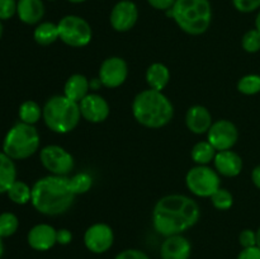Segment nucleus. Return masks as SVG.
<instances>
[{"instance_id": "21", "label": "nucleus", "mask_w": 260, "mask_h": 259, "mask_svg": "<svg viewBox=\"0 0 260 259\" xmlns=\"http://www.w3.org/2000/svg\"><path fill=\"white\" fill-rule=\"evenodd\" d=\"M170 80V71L167 65L161 62H155L149 66L146 71V81L150 89L162 91L167 88Z\"/></svg>"}, {"instance_id": "4", "label": "nucleus", "mask_w": 260, "mask_h": 259, "mask_svg": "<svg viewBox=\"0 0 260 259\" xmlns=\"http://www.w3.org/2000/svg\"><path fill=\"white\" fill-rule=\"evenodd\" d=\"M178 27L190 36H201L210 28L212 22V7L210 0H177L168 10Z\"/></svg>"}, {"instance_id": "45", "label": "nucleus", "mask_w": 260, "mask_h": 259, "mask_svg": "<svg viewBox=\"0 0 260 259\" xmlns=\"http://www.w3.org/2000/svg\"><path fill=\"white\" fill-rule=\"evenodd\" d=\"M50 2H55V0H50Z\"/></svg>"}, {"instance_id": "1", "label": "nucleus", "mask_w": 260, "mask_h": 259, "mask_svg": "<svg viewBox=\"0 0 260 259\" xmlns=\"http://www.w3.org/2000/svg\"><path fill=\"white\" fill-rule=\"evenodd\" d=\"M201 208L185 195H168L160 198L152 211V226L162 236L179 235L198 222Z\"/></svg>"}, {"instance_id": "44", "label": "nucleus", "mask_w": 260, "mask_h": 259, "mask_svg": "<svg viewBox=\"0 0 260 259\" xmlns=\"http://www.w3.org/2000/svg\"><path fill=\"white\" fill-rule=\"evenodd\" d=\"M3 32H4V28H3V23H2V20H0V38H2Z\"/></svg>"}, {"instance_id": "8", "label": "nucleus", "mask_w": 260, "mask_h": 259, "mask_svg": "<svg viewBox=\"0 0 260 259\" xmlns=\"http://www.w3.org/2000/svg\"><path fill=\"white\" fill-rule=\"evenodd\" d=\"M185 184L189 192L197 197L211 198V196L221 188L220 174L207 165H197L187 173Z\"/></svg>"}, {"instance_id": "31", "label": "nucleus", "mask_w": 260, "mask_h": 259, "mask_svg": "<svg viewBox=\"0 0 260 259\" xmlns=\"http://www.w3.org/2000/svg\"><path fill=\"white\" fill-rule=\"evenodd\" d=\"M241 46L244 50L249 53H255L260 51V32L256 28L248 30L243 36L241 40Z\"/></svg>"}, {"instance_id": "35", "label": "nucleus", "mask_w": 260, "mask_h": 259, "mask_svg": "<svg viewBox=\"0 0 260 259\" xmlns=\"http://www.w3.org/2000/svg\"><path fill=\"white\" fill-rule=\"evenodd\" d=\"M114 259H150L145 251L139 250V249H126L117 254Z\"/></svg>"}, {"instance_id": "5", "label": "nucleus", "mask_w": 260, "mask_h": 259, "mask_svg": "<svg viewBox=\"0 0 260 259\" xmlns=\"http://www.w3.org/2000/svg\"><path fill=\"white\" fill-rule=\"evenodd\" d=\"M46 126L56 134H68L76 128L81 118L79 103L65 95H53L42 108Z\"/></svg>"}, {"instance_id": "30", "label": "nucleus", "mask_w": 260, "mask_h": 259, "mask_svg": "<svg viewBox=\"0 0 260 259\" xmlns=\"http://www.w3.org/2000/svg\"><path fill=\"white\" fill-rule=\"evenodd\" d=\"M211 202L213 207L220 211H228L234 205V196L230 190L225 188H218L212 196H211Z\"/></svg>"}, {"instance_id": "29", "label": "nucleus", "mask_w": 260, "mask_h": 259, "mask_svg": "<svg viewBox=\"0 0 260 259\" xmlns=\"http://www.w3.org/2000/svg\"><path fill=\"white\" fill-rule=\"evenodd\" d=\"M19 228V220L12 212L0 213V236L3 239L14 235Z\"/></svg>"}, {"instance_id": "11", "label": "nucleus", "mask_w": 260, "mask_h": 259, "mask_svg": "<svg viewBox=\"0 0 260 259\" xmlns=\"http://www.w3.org/2000/svg\"><path fill=\"white\" fill-rule=\"evenodd\" d=\"M114 241L113 230L104 222L93 223L84 234V244L86 249L94 254H103L112 248Z\"/></svg>"}, {"instance_id": "14", "label": "nucleus", "mask_w": 260, "mask_h": 259, "mask_svg": "<svg viewBox=\"0 0 260 259\" xmlns=\"http://www.w3.org/2000/svg\"><path fill=\"white\" fill-rule=\"evenodd\" d=\"M79 107H80L81 117L91 123H101L106 121L111 112L108 102L95 93H89L79 103Z\"/></svg>"}, {"instance_id": "26", "label": "nucleus", "mask_w": 260, "mask_h": 259, "mask_svg": "<svg viewBox=\"0 0 260 259\" xmlns=\"http://www.w3.org/2000/svg\"><path fill=\"white\" fill-rule=\"evenodd\" d=\"M18 114H19L20 122L35 126L42 117V108H41L37 102L25 101L20 104Z\"/></svg>"}, {"instance_id": "42", "label": "nucleus", "mask_w": 260, "mask_h": 259, "mask_svg": "<svg viewBox=\"0 0 260 259\" xmlns=\"http://www.w3.org/2000/svg\"><path fill=\"white\" fill-rule=\"evenodd\" d=\"M256 246L260 248V228L258 229V231H256Z\"/></svg>"}, {"instance_id": "33", "label": "nucleus", "mask_w": 260, "mask_h": 259, "mask_svg": "<svg viewBox=\"0 0 260 259\" xmlns=\"http://www.w3.org/2000/svg\"><path fill=\"white\" fill-rule=\"evenodd\" d=\"M233 4L240 13H253L260 8V0H233Z\"/></svg>"}, {"instance_id": "12", "label": "nucleus", "mask_w": 260, "mask_h": 259, "mask_svg": "<svg viewBox=\"0 0 260 259\" xmlns=\"http://www.w3.org/2000/svg\"><path fill=\"white\" fill-rule=\"evenodd\" d=\"M128 76V66L123 58L112 56L102 62L99 69V80L106 88L114 89L121 86Z\"/></svg>"}, {"instance_id": "7", "label": "nucleus", "mask_w": 260, "mask_h": 259, "mask_svg": "<svg viewBox=\"0 0 260 259\" xmlns=\"http://www.w3.org/2000/svg\"><path fill=\"white\" fill-rule=\"evenodd\" d=\"M60 40L74 48L85 47L93 37L90 24L79 15H66L57 23Z\"/></svg>"}, {"instance_id": "19", "label": "nucleus", "mask_w": 260, "mask_h": 259, "mask_svg": "<svg viewBox=\"0 0 260 259\" xmlns=\"http://www.w3.org/2000/svg\"><path fill=\"white\" fill-rule=\"evenodd\" d=\"M17 14L25 24H40L45 15V4L42 0H18Z\"/></svg>"}, {"instance_id": "20", "label": "nucleus", "mask_w": 260, "mask_h": 259, "mask_svg": "<svg viewBox=\"0 0 260 259\" xmlns=\"http://www.w3.org/2000/svg\"><path fill=\"white\" fill-rule=\"evenodd\" d=\"M89 89H90V81L88 80V78L83 74H74L66 80L63 86V95L76 103H80L89 94Z\"/></svg>"}, {"instance_id": "39", "label": "nucleus", "mask_w": 260, "mask_h": 259, "mask_svg": "<svg viewBox=\"0 0 260 259\" xmlns=\"http://www.w3.org/2000/svg\"><path fill=\"white\" fill-rule=\"evenodd\" d=\"M251 180H253L254 185L260 189V165L254 168L253 172H251Z\"/></svg>"}, {"instance_id": "15", "label": "nucleus", "mask_w": 260, "mask_h": 259, "mask_svg": "<svg viewBox=\"0 0 260 259\" xmlns=\"http://www.w3.org/2000/svg\"><path fill=\"white\" fill-rule=\"evenodd\" d=\"M57 230L48 223H38L33 226L27 235V241L32 249L37 251L50 250L57 244Z\"/></svg>"}, {"instance_id": "2", "label": "nucleus", "mask_w": 260, "mask_h": 259, "mask_svg": "<svg viewBox=\"0 0 260 259\" xmlns=\"http://www.w3.org/2000/svg\"><path fill=\"white\" fill-rule=\"evenodd\" d=\"M75 197L68 177L51 174L33 184L30 203L42 215L58 216L70 210Z\"/></svg>"}, {"instance_id": "6", "label": "nucleus", "mask_w": 260, "mask_h": 259, "mask_svg": "<svg viewBox=\"0 0 260 259\" xmlns=\"http://www.w3.org/2000/svg\"><path fill=\"white\" fill-rule=\"evenodd\" d=\"M41 139L37 128L24 122L15 123L7 132L3 141V152L13 160H24L40 149Z\"/></svg>"}, {"instance_id": "32", "label": "nucleus", "mask_w": 260, "mask_h": 259, "mask_svg": "<svg viewBox=\"0 0 260 259\" xmlns=\"http://www.w3.org/2000/svg\"><path fill=\"white\" fill-rule=\"evenodd\" d=\"M15 0H0V20H8L17 14Z\"/></svg>"}, {"instance_id": "27", "label": "nucleus", "mask_w": 260, "mask_h": 259, "mask_svg": "<svg viewBox=\"0 0 260 259\" xmlns=\"http://www.w3.org/2000/svg\"><path fill=\"white\" fill-rule=\"evenodd\" d=\"M69 183H70V188L74 195H84L88 190H90L91 185H93V178L89 173L81 172L74 177L69 178Z\"/></svg>"}, {"instance_id": "18", "label": "nucleus", "mask_w": 260, "mask_h": 259, "mask_svg": "<svg viewBox=\"0 0 260 259\" xmlns=\"http://www.w3.org/2000/svg\"><path fill=\"white\" fill-rule=\"evenodd\" d=\"M212 123L213 121L210 111L200 104L190 107L185 114V124L188 130L196 135L207 134Z\"/></svg>"}, {"instance_id": "23", "label": "nucleus", "mask_w": 260, "mask_h": 259, "mask_svg": "<svg viewBox=\"0 0 260 259\" xmlns=\"http://www.w3.org/2000/svg\"><path fill=\"white\" fill-rule=\"evenodd\" d=\"M33 38L41 46H50L60 38L57 24L52 22H42L37 24L33 32Z\"/></svg>"}, {"instance_id": "28", "label": "nucleus", "mask_w": 260, "mask_h": 259, "mask_svg": "<svg viewBox=\"0 0 260 259\" xmlns=\"http://www.w3.org/2000/svg\"><path fill=\"white\" fill-rule=\"evenodd\" d=\"M238 90L244 95H255L260 93V75L249 74L243 76L238 83Z\"/></svg>"}, {"instance_id": "43", "label": "nucleus", "mask_w": 260, "mask_h": 259, "mask_svg": "<svg viewBox=\"0 0 260 259\" xmlns=\"http://www.w3.org/2000/svg\"><path fill=\"white\" fill-rule=\"evenodd\" d=\"M68 2L74 3V4H79V3H84V2H86V0H68Z\"/></svg>"}, {"instance_id": "9", "label": "nucleus", "mask_w": 260, "mask_h": 259, "mask_svg": "<svg viewBox=\"0 0 260 259\" xmlns=\"http://www.w3.org/2000/svg\"><path fill=\"white\" fill-rule=\"evenodd\" d=\"M40 160L43 168L52 175L66 177L74 169V157L68 150L58 145H47L40 152Z\"/></svg>"}, {"instance_id": "24", "label": "nucleus", "mask_w": 260, "mask_h": 259, "mask_svg": "<svg viewBox=\"0 0 260 259\" xmlns=\"http://www.w3.org/2000/svg\"><path fill=\"white\" fill-rule=\"evenodd\" d=\"M217 150L212 146L208 141H200L193 146L192 159L197 165H208L215 160Z\"/></svg>"}, {"instance_id": "38", "label": "nucleus", "mask_w": 260, "mask_h": 259, "mask_svg": "<svg viewBox=\"0 0 260 259\" xmlns=\"http://www.w3.org/2000/svg\"><path fill=\"white\" fill-rule=\"evenodd\" d=\"M56 239H57V244H60V245H68L73 241V233L68 229H60V230H57Z\"/></svg>"}, {"instance_id": "34", "label": "nucleus", "mask_w": 260, "mask_h": 259, "mask_svg": "<svg viewBox=\"0 0 260 259\" xmlns=\"http://www.w3.org/2000/svg\"><path fill=\"white\" fill-rule=\"evenodd\" d=\"M239 243L243 246V249L256 246V231L250 230V229L243 230L239 235Z\"/></svg>"}, {"instance_id": "17", "label": "nucleus", "mask_w": 260, "mask_h": 259, "mask_svg": "<svg viewBox=\"0 0 260 259\" xmlns=\"http://www.w3.org/2000/svg\"><path fill=\"white\" fill-rule=\"evenodd\" d=\"M213 164H215V169L218 174L228 178L238 177L243 170V159L238 152L233 151V150L217 151Z\"/></svg>"}, {"instance_id": "41", "label": "nucleus", "mask_w": 260, "mask_h": 259, "mask_svg": "<svg viewBox=\"0 0 260 259\" xmlns=\"http://www.w3.org/2000/svg\"><path fill=\"white\" fill-rule=\"evenodd\" d=\"M3 254H4V244H3V238L0 236V258L3 256Z\"/></svg>"}, {"instance_id": "25", "label": "nucleus", "mask_w": 260, "mask_h": 259, "mask_svg": "<svg viewBox=\"0 0 260 259\" xmlns=\"http://www.w3.org/2000/svg\"><path fill=\"white\" fill-rule=\"evenodd\" d=\"M7 195L15 205H27L32 200V187L22 180H15L8 189Z\"/></svg>"}, {"instance_id": "22", "label": "nucleus", "mask_w": 260, "mask_h": 259, "mask_svg": "<svg viewBox=\"0 0 260 259\" xmlns=\"http://www.w3.org/2000/svg\"><path fill=\"white\" fill-rule=\"evenodd\" d=\"M17 180V168L14 160L5 152H0V195L7 193L10 185Z\"/></svg>"}, {"instance_id": "40", "label": "nucleus", "mask_w": 260, "mask_h": 259, "mask_svg": "<svg viewBox=\"0 0 260 259\" xmlns=\"http://www.w3.org/2000/svg\"><path fill=\"white\" fill-rule=\"evenodd\" d=\"M255 28L260 32V10L258 14H256V18H255Z\"/></svg>"}, {"instance_id": "16", "label": "nucleus", "mask_w": 260, "mask_h": 259, "mask_svg": "<svg viewBox=\"0 0 260 259\" xmlns=\"http://www.w3.org/2000/svg\"><path fill=\"white\" fill-rule=\"evenodd\" d=\"M192 254L190 241L182 234L167 236L160 248L161 259H189Z\"/></svg>"}, {"instance_id": "37", "label": "nucleus", "mask_w": 260, "mask_h": 259, "mask_svg": "<svg viewBox=\"0 0 260 259\" xmlns=\"http://www.w3.org/2000/svg\"><path fill=\"white\" fill-rule=\"evenodd\" d=\"M238 259H260V248L259 246H251L245 248L239 253Z\"/></svg>"}, {"instance_id": "13", "label": "nucleus", "mask_w": 260, "mask_h": 259, "mask_svg": "<svg viewBox=\"0 0 260 259\" xmlns=\"http://www.w3.org/2000/svg\"><path fill=\"white\" fill-rule=\"evenodd\" d=\"M139 19L137 5L131 0H121L112 9L109 22L112 28L117 32H128Z\"/></svg>"}, {"instance_id": "10", "label": "nucleus", "mask_w": 260, "mask_h": 259, "mask_svg": "<svg viewBox=\"0 0 260 259\" xmlns=\"http://www.w3.org/2000/svg\"><path fill=\"white\" fill-rule=\"evenodd\" d=\"M239 139L238 127L229 119H218L213 122L207 132V141L217 151L231 150Z\"/></svg>"}, {"instance_id": "36", "label": "nucleus", "mask_w": 260, "mask_h": 259, "mask_svg": "<svg viewBox=\"0 0 260 259\" xmlns=\"http://www.w3.org/2000/svg\"><path fill=\"white\" fill-rule=\"evenodd\" d=\"M175 2H177V0H147V3H149L154 9L164 10V12H168L169 9H172V8L174 7Z\"/></svg>"}, {"instance_id": "3", "label": "nucleus", "mask_w": 260, "mask_h": 259, "mask_svg": "<svg viewBox=\"0 0 260 259\" xmlns=\"http://www.w3.org/2000/svg\"><path fill=\"white\" fill-rule=\"evenodd\" d=\"M132 114L141 126L161 128L174 117V106L162 91L146 89L135 96Z\"/></svg>"}]
</instances>
